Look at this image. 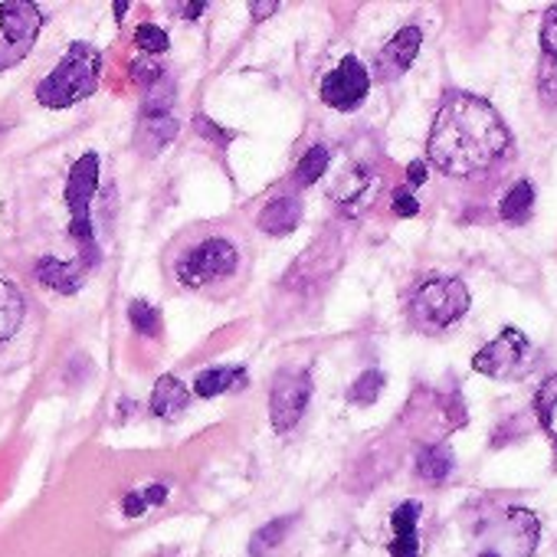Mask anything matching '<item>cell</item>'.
Instances as JSON below:
<instances>
[{
    "mask_svg": "<svg viewBox=\"0 0 557 557\" xmlns=\"http://www.w3.org/2000/svg\"><path fill=\"white\" fill-rule=\"evenodd\" d=\"M128 319H132V325H135L138 335H145V338H158V335H161V312H158L154 306H148V302H132V306H128Z\"/></svg>",
    "mask_w": 557,
    "mask_h": 557,
    "instance_id": "cb8c5ba5",
    "label": "cell"
},
{
    "mask_svg": "<svg viewBox=\"0 0 557 557\" xmlns=\"http://www.w3.org/2000/svg\"><path fill=\"white\" fill-rule=\"evenodd\" d=\"M135 44L145 50V53H164L168 50V34L154 24H141L135 30Z\"/></svg>",
    "mask_w": 557,
    "mask_h": 557,
    "instance_id": "d4e9b609",
    "label": "cell"
},
{
    "mask_svg": "<svg viewBox=\"0 0 557 557\" xmlns=\"http://www.w3.org/2000/svg\"><path fill=\"white\" fill-rule=\"evenodd\" d=\"M531 210H534V187H531V181H515L505 190L502 203H498V216L508 220V223H528Z\"/></svg>",
    "mask_w": 557,
    "mask_h": 557,
    "instance_id": "e0dca14e",
    "label": "cell"
},
{
    "mask_svg": "<svg viewBox=\"0 0 557 557\" xmlns=\"http://www.w3.org/2000/svg\"><path fill=\"white\" fill-rule=\"evenodd\" d=\"M407 184H410V187L426 184V164H423V161H413V164L407 168Z\"/></svg>",
    "mask_w": 557,
    "mask_h": 557,
    "instance_id": "4dcf8cb0",
    "label": "cell"
},
{
    "mask_svg": "<svg viewBox=\"0 0 557 557\" xmlns=\"http://www.w3.org/2000/svg\"><path fill=\"white\" fill-rule=\"evenodd\" d=\"M132 76H135L138 86L151 89V86L161 79V66H154V63H135V66H132Z\"/></svg>",
    "mask_w": 557,
    "mask_h": 557,
    "instance_id": "f1b7e54d",
    "label": "cell"
},
{
    "mask_svg": "<svg viewBox=\"0 0 557 557\" xmlns=\"http://www.w3.org/2000/svg\"><path fill=\"white\" fill-rule=\"evenodd\" d=\"M312 397V374L306 368H283L272 377V391H269V420L278 433H289Z\"/></svg>",
    "mask_w": 557,
    "mask_h": 557,
    "instance_id": "52a82bcc",
    "label": "cell"
},
{
    "mask_svg": "<svg viewBox=\"0 0 557 557\" xmlns=\"http://www.w3.org/2000/svg\"><path fill=\"white\" fill-rule=\"evenodd\" d=\"M99 187V158L96 154H83L73 171H70V181H66V203H70V233L73 239L86 249L89 262L96 259V239H92V216H89V203H92V194Z\"/></svg>",
    "mask_w": 557,
    "mask_h": 557,
    "instance_id": "8992f818",
    "label": "cell"
},
{
    "mask_svg": "<svg viewBox=\"0 0 557 557\" xmlns=\"http://www.w3.org/2000/svg\"><path fill=\"white\" fill-rule=\"evenodd\" d=\"M289 528H293V518H275V521H269L265 528H259V531L252 534V541H249V554H252V557L269 554L272 547L283 544V537H286V531H289Z\"/></svg>",
    "mask_w": 557,
    "mask_h": 557,
    "instance_id": "7402d4cb",
    "label": "cell"
},
{
    "mask_svg": "<svg viewBox=\"0 0 557 557\" xmlns=\"http://www.w3.org/2000/svg\"><path fill=\"white\" fill-rule=\"evenodd\" d=\"M511 148V132L502 115L479 96L453 92L430 128L426 154L449 177H479Z\"/></svg>",
    "mask_w": 557,
    "mask_h": 557,
    "instance_id": "6da1fadb",
    "label": "cell"
},
{
    "mask_svg": "<svg viewBox=\"0 0 557 557\" xmlns=\"http://www.w3.org/2000/svg\"><path fill=\"white\" fill-rule=\"evenodd\" d=\"M194 128H197L203 138L216 141V145H226V141H233V132H223V128H220V125H213L207 115H197V119H194Z\"/></svg>",
    "mask_w": 557,
    "mask_h": 557,
    "instance_id": "4316f807",
    "label": "cell"
},
{
    "mask_svg": "<svg viewBox=\"0 0 557 557\" xmlns=\"http://www.w3.org/2000/svg\"><path fill=\"white\" fill-rule=\"evenodd\" d=\"M381 391H384V374H381V371H364V374L351 384L348 400H351V404H361V407H371V404H377Z\"/></svg>",
    "mask_w": 557,
    "mask_h": 557,
    "instance_id": "603a6c76",
    "label": "cell"
},
{
    "mask_svg": "<svg viewBox=\"0 0 557 557\" xmlns=\"http://www.w3.org/2000/svg\"><path fill=\"white\" fill-rule=\"evenodd\" d=\"M534 413H537L541 426L547 430V436L557 443V374H550V377L534 391Z\"/></svg>",
    "mask_w": 557,
    "mask_h": 557,
    "instance_id": "d6986e66",
    "label": "cell"
},
{
    "mask_svg": "<svg viewBox=\"0 0 557 557\" xmlns=\"http://www.w3.org/2000/svg\"><path fill=\"white\" fill-rule=\"evenodd\" d=\"M453 472V453L449 446H426L417 456V475L426 482H443Z\"/></svg>",
    "mask_w": 557,
    "mask_h": 557,
    "instance_id": "ffe728a7",
    "label": "cell"
},
{
    "mask_svg": "<svg viewBox=\"0 0 557 557\" xmlns=\"http://www.w3.org/2000/svg\"><path fill=\"white\" fill-rule=\"evenodd\" d=\"M469 312V289L456 275H426L413 289L410 315L426 332H443Z\"/></svg>",
    "mask_w": 557,
    "mask_h": 557,
    "instance_id": "3957f363",
    "label": "cell"
},
{
    "mask_svg": "<svg viewBox=\"0 0 557 557\" xmlns=\"http://www.w3.org/2000/svg\"><path fill=\"white\" fill-rule=\"evenodd\" d=\"M329 161H332V151H329L325 145H312V148L302 154L299 168H296V181H299L302 187L315 184V181L329 171Z\"/></svg>",
    "mask_w": 557,
    "mask_h": 557,
    "instance_id": "44dd1931",
    "label": "cell"
},
{
    "mask_svg": "<svg viewBox=\"0 0 557 557\" xmlns=\"http://www.w3.org/2000/svg\"><path fill=\"white\" fill-rule=\"evenodd\" d=\"M40 27H44V17L37 4H27V0H8V4H0V30H4L8 44H14L17 50L34 47Z\"/></svg>",
    "mask_w": 557,
    "mask_h": 557,
    "instance_id": "9c48e42d",
    "label": "cell"
},
{
    "mask_svg": "<svg viewBox=\"0 0 557 557\" xmlns=\"http://www.w3.org/2000/svg\"><path fill=\"white\" fill-rule=\"evenodd\" d=\"M531 342L524 338V332L505 325L498 332V338H492L488 345H482L472 358V371L485 374L492 381H515L521 374L531 371L534 358H531Z\"/></svg>",
    "mask_w": 557,
    "mask_h": 557,
    "instance_id": "277c9868",
    "label": "cell"
},
{
    "mask_svg": "<svg viewBox=\"0 0 557 557\" xmlns=\"http://www.w3.org/2000/svg\"><path fill=\"white\" fill-rule=\"evenodd\" d=\"M125 11H128V4H125V0H119V4H115V14H119V21L125 17Z\"/></svg>",
    "mask_w": 557,
    "mask_h": 557,
    "instance_id": "836d02e7",
    "label": "cell"
},
{
    "mask_svg": "<svg viewBox=\"0 0 557 557\" xmlns=\"http://www.w3.org/2000/svg\"><path fill=\"white\" fill-rule=\"evenodd\" d=\"M278 11V4H275V0H265V4H259V0H252V4H249V14L256 17V21H265L269 14H275Z\"/></svg>",
    "mask_w": 557,
    "mask_h": 557,
    "instance_id": "1f68e13d",
    "label": "cell"
},
{
    "mask_svg": "<svg viewBox=\"0 0 557 557\" xmlns=\"http://www.w3.org/2000/svg\"><path fill=\"white\" fill-rule=\"evenodd\" d=\"M37 278H40L47 289H53V293L73 296L86 283V265L83 262H63L57 256H44L37 262Z\"/></svg>",
    "mask_w": 557,
    "mask_h": 557,
    "instance_id": "4fadbf2b",
    "label": "cell"
},
{
    "mask_svg": "<svg viewBox=\"0 0 557 557\" xmlns=\"http://www.w3.org/2000/svg\"><path fill=\"white\" fill-rule=\"evenodd\" d=\"M420 44H423L420 27H404V30H397V34L391 37V44H387V47L381 50V57H377V70H381V76H384V79H397V76H404V73L410 70V63L417 60Z\"/></svg>",
    "mask_w": 557,
    "mask_h": 557,
    "instance_id": "8fae6325",
    "label": "cell"
},
{
    "mask_svg": "<svg viewBox=\"0 0 557 557\" xmlns=\"http://www.w3.org/2000/svg\"><path fill=\"white\" fill-rule=\"evenodd\" d=\"M207 11V4H187L184 8V14H190V21H194V14H203Z\"/></svg>",
    "mask_w": 557,
    "mask_h": 557,
    "instance_id": "d6a6232c",
    "label": "cell"
},
{
    "mask_svg": "<svg viewBox=\"0 0 557 557\" xmlns=\"http://www.w3.org/2000/svg\"><path fill=\"white\" fill-rule=\"evenodd\" d=\"M371 89V73L358 57H345L325 79H322V102L338 112H355Z\"/></svg>",
    "mask_w": 557,
    "mask_h": 557,
    "instance_id": "ba28073f",
    "label": "cell"
},
{
    "mask_svg": "<svg viewBox=\"0 0 557 557\" xmlns=\"http://www.w3.org/2000/svg\"><path fill=\"white\" fill-rule=\"evenodd\" d=\"M21 322H24V299L8 278L0 275V345L14 338Z\"/></svg>",
    "mask_w": 557,
    "mask_h": 557,
    "instance_id": "ac0fdd59",
    "label": "cell"
},
{
    "mask_svg": "<svg viewBox=\"0 0 557 557\" xmlns=\"http://www.w3.org/2000/svg\"><path fill=\"white\" fill-rule=\"evenodd\" d=\"M243 381H246V368H236V364L210 368V371L197 374V381H194V394H197V397H203V400H210V397H220V394L233 391L236 384L243 387Z\"/></svg>",
    "mask_w": 557,
    "mask_h": 557,
    "instance_id": "2e32d148",
    "label": "cell"
},
{
    "mask_svg": "<svg viewBox=\"0 0 557 557\" xmlns=\"http://www.w3.org/2000/svg\"><path fill=\"white\" fill-rule=\"evenodd\" d=\"M391 210H394L397 216H417V213H420V200H417L410 190H397Z\"/></svg>",
    "mask_w": 557,
    "mask_h": 557,
    "instance_id": "83f0119b",
    "label": "cell"
},
{
    "mask_svg": "<svg viewBox=\"0 0 557 557\" xmlns=\"http://www.w3.org/2000/svg\"><path fill=\"white\" fill-rule=\"evenodd\" d=\"M420 502H400L391 515L394 541H391V557H420Z\"/></svg>",
    "mask_w": 557,
    "mask_h": 557,
    "instance_id": "7c38bea8",
    "label": "cell"
},
{
    "mask_svg": "<svg viewBox=\"0 0 557 557\" xmlns=\"http://www.w3.org/2000/svg\"><path fill=\"white\" fill-rule=\"evenodd\" d=\"M479 557H502V554H498V550H482Z\"/></svg>",
    "mask_w": 557,
    "mask_h": 557,
    "instance_id": "e575fe53",
    "label": "cell"
},
{
    "mask_svg": "<svg viewBox=\"0 0 557 557\" xmlns=\"http://www.w3.org/2000/svg\"><path fill=\"white\" fill-rule=\"evenodd\" d=\"M236 265H239V249H236L230 239H223V236H210V239L197 243L194 249H187V252L177 259L174 272H177V278H181V286L200 289V286L213 283V278L233 275Z\"/></svg>",
    "mask_w": 557,
    "mask_h": 557,
    "instance_id": "5b68a950",
    "label": "cell"
},
{
    "mask_svg": "<svg viewBox=\"0 0 557 557\" xmlns=\"http://www.w3.org/2000/svg\"><path fill=\"white\" fill-rule=\"evenodd\" d=\"M302 220V200L299 197H275L265 203V210L259 213V230L269 236H286L299 226Z\"/></svg>",
    "mask_w": 557,
    "mask_h": 557,
    "instance_id": "5bb4252c",
    "label": "cell"
},
{
    "mask_svg": "<svg viewBox=\"0 0 557 557\" xmlns=\"http://www.w3.org/2000/svg\"><path fill=\"white\" fill-rule=\"evenodd\" d=\"M541 50L547 53V60L557 63V4L547 8V14L541 17Z\"/></svg>",
    "mask_w": 557,
    "mask_h": 557,
    "instance_id": "484cf974",
    "label": "cell"
},
{
    "mask_svg": "<svg viewBox=\"0 0 557 557\" xmlns=\"http://www.w3.org/2000/svg\"><path fill=\"white\" fill-rule=\"evenodd\" d=\"M102 57L89 44H73L60 66L37 86V102L44 109H70L83 99H89L99 86Z\"/></svg>",
    "mask_w": 557,
    "mask_h": 557,
    "instance_id": "7a4b0ae2",
    "label": "cell"
},
{
    "mask_svg": "<svg viewBox=\"0 0 557 557\" xmlns=\"http://www.w3.org/2000/svg\"><path fill=\"white\" fill-rule=\"evenodd\" d=\"M145 508H148V502H145V495H141V492H128V495H125V502H122V511H125L128 518H138Z\"/></svg>",
    "mask_w": 557,
    "mask_h": 557,
    "instance_id": "f546056e",
    "label": "cell"
},
{
    "mask_svg": "<svg viewBox=\"0 0 557 557\" xmlns=\"http://www.w3.org/2000/svg\"><path fill=\"white\" fill-rule=\"evenodd\" d=\"M190 404V394L187 387L174 377V374H161L154 381V391H151V413L161 417V420H177Z\"/></svg>",
    "mask_w": 557,
    "mask_h": 557,
    "instance_id": "9a60e30c",
    "label": "cell"
},
{
    "mask_svg": "<svg viewBox=\"0 0 557 557\" xmlns=\"http://www.w3.org/2000/svg\"><path fill=\"white\" fill-rule=\"evenodd\" d=\"M377 190H381V174L371 171V168H355V171L345 174V181L338 184L335 200H338V207H342L348 216H358V213H364V210L374 203Z\"/></svg>",
    "mask_w": 557,
    "mask_h": 557,
    "instance_id": "30bf717a",
    "label": "cell"
}]
</instances>
